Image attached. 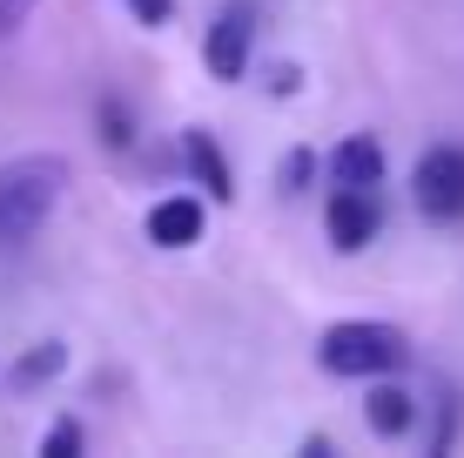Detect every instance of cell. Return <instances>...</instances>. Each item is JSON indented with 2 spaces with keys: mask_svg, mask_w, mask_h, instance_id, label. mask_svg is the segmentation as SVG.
<instances>
[{
  "mask_svg": "<svg viewBox=\"0 0 464 458\" xmlns=\"http://www.w3.org/2000/svg\"><path fill=\"white\" fill-rule=\"evenodd\" d=\"M68 155H14L0 162V243H21L47 223V210L68 189Z\"/></svg>",
  "mask_w": 464,
  "mask_h": 458,
  "instance_id": "obj_1",
  "label": "cell"
},
{
  "mask_svg": "<svg viewBox=\"0 0 464 458\" xmlns=\"http://www.w3.org/2000/svg\"><path fill=\"white\" fill-rule=\"evenodd\" d=\"M249 47H256V14L249 7H229L209 27V41H202V61H209L216 82H243V74H249Z\"/></svg>",
  "mask_w": 464,
  "mask_h": 458,
  "instance_id": "obj_4",
  "label": "cell"
},
{
  "mask_svg": "<svg viewBox=\"0 0 464 458\" xmlns=\"http://www.w3.org/2000/svg\"><path fill=\"white\" fill-rule=\"evenodd\" d=\"M41 452H54V458L82 452V424H68V418H61V424H47V432H41Z\"/></svg>",
  "mask_w": 464,
  "mask_h": 458,
  "instance_id": "obj_11",
  "label": "cell"
},
{
  "mask_svg": "<svg viewBox=\"0 0 464 458\" xmlns=\"http://www.w3.org/2000/svg\"><path fill=\"white\" fill-rule=\"evenodd\" d=\"M411 196L430 223H464V149H424L418 176H411Z\"/></svg>",
  "mask_w": 464,
  "mask_h": 458,
  "instance_id": "obj_3",
  "label": "cell"
},
{
  "mask_svg": "<svg viewBox=\"0 0 464 458\" xmlns=\"http://www.w3.org/2000/svg\"><path fill=\"white\" fill-rule=\"evenodd\" d=\"M324 223H330V243L350 257V249H363L377 236V196H371V189H343L337 182V196L324 202Z\"/></svg>",
  "mask_w": 464,
  "mask_h": 458,
  "instance_id": "obj_5",
  "label": "cell"
},
{
  "mask_svg": "<svg viewBox=\"0 0 464 458\" xmlns=\"http://www.w3.org/2000/svg\"><path fill=\"white\" fill-rule=\"evenodd\" d=\"M27 14H34V0H0V41H7L14 27L27 21Z\"/></svg>",
  "mask_w": 464,
  "mask_h": 458,
  "instance_id": "obj_13",
  "label": "cell"
},
{
  "mask_svg": "<svg viewBox=\"0 0 464 458\" xmlns=\"http://www.w3.org/2000/svg\"><path fill=\"white\" fill-rule=\"evenodd\" d=\"M61 365H68L61 344H34V351L14 365V391H34V385H47V377H61Z\"/></svg>",
  "mask_w": 464,
  "mask_h": 458,
  "instance_id": "obj_10",
  "label": "cell"
},
{
  "mask_svg": "<svg viewBox=\"0 0 464 458\" xmlns=\"http://www.w3.org/2000/svg\"><path fill=\"white\" fill-rule=\"evenodd\" d=\"M330 176H337L343 189H377L383 182V149L371 135H350L337 155H330Z\"/></svg>",
  "mask_w": 464,
  "mask_h": 458,
  "instance_id": "obj_9",
  "label": "cell"
},
{
  "mask_svg": "<svg viewBox=\"0 0 464 458\" xmlns=\"http://www.w3.org/2000/svg\"><path fill=\"white\" fill-rule=\"evenodd\" d=\"M128 14H135L141 27H169L175 21V0H128Z\"/></svg>",
  "mask_w": 464,
  "mask_h": 458,
  "instance_id": "obj_12",
  "label": "cell"
},
{
  "mask_svg": "<svg viewBox=\"0 0 464 458\" xmlns=\"http://www.w3.org/2000/svg\"><path fill=\"white\" fill-rule=\"evenodd\" d=\"M149 243L155 249H188L202 243V202L196 196H162L149 210Z\"/></svg>",
  "mask_w": 464,
  "mask_h": 458,
  "instance_id": "obj_6",
  "label": "cell"
},
{
  "mask_svg": "<svg viewBox=\"0 0 464 458\" xmlns=\"http://www.w3.org/2000/svg\"><path fill=\"white\" fill-rule=\"evenodd\" d=\"M404 357H411L404 330L397 324H371V317L330 324L324 337H316V365H324L330 377H391Z\"/></svg>",
  "mask_w": 464,
  "mask_h": 458,
  "instance_id": "obj_2",
  "label": "cell"
},
{
  "mask_svg": "<svg viewBox=\"0 0 464 458\" xmlns=\"http://www.w3.org/2000/svg\"><path fill=\"white\" fill-rule=\"evenodd\" d=\"M363 418H371V432H377V438H404V432H411V418H418V398H411L404 385H383V377H371Z\"/></svg>",
  "mask_w": 464,
  "mask_h": 458,
  "instance_id": "obj_7",
  "label": "cell"
},
{
  "mask_svg": "<svg viewBox=\"0 0 464 458\" xmlns=\"http://www.w3.org/2000/svg\"><path fill=\"white\" fill-rule=\"evenodd\" d=\"M182 162H188V176H196L202 189H209L216 202H229V196H236V176H229V162H222V149H216V141L202 135V129H188V135H182Z\"/></svg>",
  "mask_w": 464,
  "mask_h": 458,
  "instance_id": "obj_8",
  "label": "cell"
}]
</instances>
